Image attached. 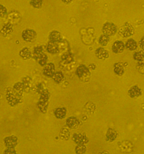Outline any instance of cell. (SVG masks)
Instances as JSON below:
<instances>
[{"instance_id":"6da1fadb","label":"cell","mask_w":144,"mask_h":154,"mask_svg":"<svg viewBox=\"0 0 144 154\" xmlns=\"http://www.w3.org/2000/svg\"><path fill=\"white\" fill-rule=\"evenodd\" d=\"M118 33L120 36H122L123 38H128L130 36H133L135 33V29L130 23H126L124 25H122L119 29L118 30Z\"/></svg>"},{"instance_id":"7a4b0ae2","label":"cell","mask_w":144,"mask_h":154,"mask_svg":"<svg viewBox=\"0 0 144 154\" xmlns=\"http://www.w3.org/2000/svg\"><path fill=\"white\" fill-rule=\"evenodd\" d=\"M102 33L106 36H111L115 35L118 32L117 30V26L112 23H106L102 26Z\"/></svg>"},{"instance_id":"3957f363","label":"cell","mask_w":144,"mask_h":154,"mask_svg":"<svg viewBox=\"0 0 144 154\" xmlns=\"http://www.w3.org/2000/svg\"><path fill=\"white\" fill-rule=\"evenodd\" d=\"M21 97L18 96L17 94L13 91H9L6 94V99L9 105H11L12 107H14L20 103V99Z\"/></svg>"},{"instance_id":"277c9868","label":"cell","mask_w":144,"mask_h":154,"mask_svg":"<svg viewBox=\"0 0 144 154\" xmlns=\"http://www.w3.org/2000/svg\"><path fill=\"white\" fill-rule=\"evenodd\" d=\"M22 37L25 41L26 42H30L33 41V40L36 39L37 37V33L36 31L33 29H25L22 33Z\"/></svg>"},{"instance_id":"5b68a950","label":"cell","mask_w":144,"mask_h":154,"mask_svg":"<svg viewBox=\"0 0 144 154\" xmlns=\"http://www.w3.org/2000/svg\"><path fill=\"white\" fill-rule=\"evenodd\" d=\"M76 74L79 78L82 79V78H85L87 77L90 76V71L88 67L85 65H80L77 68Z\"/></svg>"},{"instance_id":"8992f818","label":"cell","mask_w":144,"mask_h":154,"mask_svg":"<svg viewBox=\"0 0 144 154\" xmlns=\"http://www.w3.org/2000/svg\"><path fill=\"white\" fill-rule=\"evenodd\" d=\"M72 140L77 144H87L88 143V138L83 133H75L72 136Z\"/></svg>"},{"instance_id":"52a82bcc","label":"cell","mask_w":144,"mask_h":154,"mask_svg":"<svg viewBox=\"0 0 144 154\" xmlns=\"http://www.w3.org/2000/svg\"><path fill=\"white\" fill-rule=\"evenodd\" d=\"M128 93H129V95H130V98H138V97L141 96L142 94V91L140 88L135 85V86H132V87L129 89Z\"/></svg>"},{"instance_id":"ba28073f","label":"cell","mask_w":144,"mask_h":154,"mask_svg":"<svg viewBox=\"0 0 144 154\" xmlns=\"http://www.w3.org/2000/svg\"><path fill=\"white\" fill-rule=\"evenodd\" d=\"M55 73V66L54 63H50L47 65L44 66V68L43 70V74L47 78H52Z\"/></svg>"},{"instance_id":"9c48e42d","label":"cell","mask_w":144,"mask_h":154,"mask_svg":"<svg viewBox=\"0 0 144 154\" xmlns=\"http://www.w3.org/2000/svg\"><path fill=\"white\" fill-rule=\"evenodd\" d=\"M124 49L125 44L120 40H117V41L114 42L112 47V50L113 53H115V54H121L124 51Z\"/></svg>"},{"instance_id":"30bf717a","label":"cell","mask_w":144,"mask_h":154,"mask_svg":"<svg viewBox=\"0 0 144 154\" xmlns=\"http://www.w3.org/2000/svg\"><path fill=\"white\" fill-rule=\"evenodd\" d=\"M66 125L69 129H77L80 125V121L76 117H69L66 120Z\"/></svg>"},{"instance_id":"8fae6325","label":"cell","mask_w":144,"mask_h":154,"mask_svg":"<svg viewBox=\"0 0 144 154\" xmlns=\"http://www.w3.org/2000/svg\"><path fill=\"white\" fill-rule=\"evenodd\" d=\"M5 145L9 149H14L17 145V138L14 136H8L4 140Z\"/></svg>"},{"instance_id":"7c38bea8","label":"cell","mask_w":144,"mask_h":154,"mask_svg":"<svg viewBox=\"0 0 144 154\" xmlns=\"http://www.w3.org/2000/svg\"><path fill=\"white\" fill-rule=\"evenodd\" d=\"M95 54H96L97 57L100 59V60H105L107 59L109 57V53L107 50H106L103 47H99L95 51Z\"/></svg>"},{"instance_id":"4fadbf2b","label":"cell","mask_w":144,"mask_h":154,"mask_svg":"<svg viewBox=\"0 0 144 154\" xmlns=\"http://www.w3.org/2000/svg\"><path fill=\"white\" fill-rule=\"evenodd\" d=\"M117 136H118V132L115 130V129L109 128L108 129L107 132H106V140L110 143L115 141L116 140Z\"/></svg>"},{"instance_id":"5bb4252c","label":"cell","mask_w":144,"mask_h":154,"mask_svg":"<svg viewBox=\"0 0 144 154\" xmlns=\"http://www.w3.org/2000/svg\"><path fill=\"white\" fill-rule=\"evenodd\" d=\"M47 51L50 54H57L59 51V47L57 43H54V42L50 41L47 45Z\"/></svg>"},{"instance_id":"9a60e30c","label":"cell","mask_w":144,"mask_h":154,"mask_svg":"<svg viewBox=\"0 0 144 154\" xmlns=\"http://www.w3.org/2000/svg\"><path fill=\"white\" fill-rule=\"evenodd\" d=\"M61 40H62V36H61V34L59 33L58 31L54 30L50 34V41L58 44L61 41Z\"/></svg>"},{"instance_id":"2e32d148","label":"cell","mask_w":144,"mask_h":154,"mask_svg":"<svg viewBox=\"0 0 144 154\" xmlns=\"http://www.w3.org/2000/svg\"><path fill=\"white\" fill-rule=\"evenodd\" d=\"M125 47H126L129 51H134L137 49L138 47V44L137 42L133 39H129L125 44Z\"/></svg>"},{"instance_id":"e0dca14e","label":"cell","mask_w":144,"mask_h":154,"mask_svg":"<svg viewBox=\"0 0 144 154\" xmlns=\"http://www.w3.org/2000/svg\"><path fill=\"white\" fill-rule=\"evenodd\" d=\"M13 31V25L11 23H6L2 26V29H1V33H2V36H6L8 35L11 34Z\"/></svg>"},{"instance_id":"ac0fdd59","label":"cell","mask_w":144,"mask_h":154,"mask_svg":"<svg viewBox=\"0 0 144 154\" xmlns=\"http://www.w3.org/2000/svg\"><path fill=\"white\" fill-rule=\"evenodd\" d=\"M114 72L119 76H122L125 73V67L121 63H115L114 64Z\"/></svg>"},{"instance_id":"d6986e66","label":"cell","mask_w":144,"mask_h":154,"mask_svg":"<svg viewBox=\"0 0 144 154\" xmlns=\"http://www.w3.org/2000/svg\"><path fill=\"white\" fill-rule=\"evenodd\" d=\"M66 114H67V109L65 108H57L54 111V116L57 119H62L65 118Z\"/></svg>"},{"instance_id":"ffe728a7","label":"cell","mask_w":144,"mask_h":154,"mask_svg":"<svg viewBox=\"0 0 144 154\" xmlns=\"http://www.w3.org/2000/svg\"><path fill=\"white\" fill-rule=\"evenodd\" d=\"M13 90H14L15 93L20 97H21L23 91H25L23 85V83H20V82L15 84L14 86H13Z\"/></svg>"},{"instance_id":"44dd1931","label":"cell","mask_w":144,"mask_h":154,"mask_svg":"<svg viewBox=\"0 0 144 154\" xmlns=\"http://www.w3.org/2000/svg\"><path fill=\"white\" fill-rule=\"evenodd\" d=\"M36 60L38 61L39 64L40 66H46L47 65V60H48V57L47 56L46 54H44V52L42 54H40L37 57L35 58Z\"/></svg>"},{"instance_id":"7402d4cb","label":"cell","mask_w":144,"mask_h":154,"mask_svg":"<svg viewBox=\"0 0 144 154\" xmlns=\"http://www.w3.org/2000/svg\"><path fill=\"white\" fill-rule=\"evenodd\" d=\"M20 56L23 58V59H25V60H27L32 57L31 51H29V48L27 47H25V48H23L21 51H20Z\"/></svg>"},{"instance_id":"603a6c76","label":"cell","mask_w":144,"mask_h":154,"mask_svg":"<svg viewBox=\"0 0 144 154\" xmlns=\"http://www.w3.org/2000/svg\"><path fill=\"white\" fill-rule=\"evenodd\" d=\"M71 136V133H70V130L68 128H63L60 130V133H59V137L63 140H68Z\"/></svg>"},{"instance_id":"cb8c5ba5","label":"cell","mask_w":144,"mask_h":154,"mask_svg":"<svg viewBox=\"0 0 144 154\" xmlns=\"http://www.w3.org/2000/svg\"><path fill=\"white\" fill-rule=\"evenodd\" d=\"M53 78V80L54 81V82L57 84H60L64 81V74H63L61 71H57V72H55L54 74L52 77Z\"/></svg>"},{"instance_id":"d4e9b609","label":"cell","mask_w":144,"mask_h":154,"mask_svg":"<svg viewBox=\"0 0 144 154\" xmlns=\"http://www.w3.org/2000/svg\"><path fill=\"white\" fill-rule=\"evenodd\" d=\"M40 101H44V102H48L50 98V92L47 89H44L40 93Z\"/></svg>"},{"instance_id":"484cf974","label":"cell","mask_w":144,"mask_h":154,"mask_svg":"<svg viewBox=\"0 0 144 154\" xmlns=\"http://www.w3.org/2000/svg\"><path fill=\"white\" fill-rule=\"evenodd\" d=\"M38 109H40V112L43 113H46L48 109V102H44V101H40L37 104Z\"/></svg>"},{"instance_id":"4316f807","label":"cell","mask_w":144,"mask_h":154,"mask_svg":"<svg viewBox=\"0 0 144 154\" xmlns=\"http://www.w3.org/2000/svg\"><path fill=\"white\" fill-rule=\"evenodd\" d=\"M110 41V38L109 36H106V35H102L100 36V38H99V44L102 46V47H105V46L107 45Z\"/></svg>"},{"instance_id":"83f0119b","label":"cell","mask_w":144,"mask_h":154,"mask_svg":"<svg viewBox=\"0 0 144 154\" xmlns=\"http://www.w3.org/2000/svg\"><path fill=\"white\" fill-rule=\"evenodd\" d=\"M133 59L138 62H141L144 60V53L142 51H137L133 54Z\"/></svg>"},{"instance_id":"f1b7e54d","label":"cell","mask_w":144,"mask_h":154,"mask_svg":"<svg viewBox=\"0 0 144 154\" xmlns=\"http://www.w3.org/2000/svg\"><path fill=\"white\" fill-rule=\"evenodd\" d=\"M30 78H23V85L24 86V89H25V91H28V90L29 89V88H30Z\"/></svg>"},{"instance_id":"f546056e","label":"cell","mask_w":144,"mask_h":154,"mask_svg":"<svg viewBox=\"0 0 144 154\" xmlns=\"http://www.w3.org/2000/svg\"><path fill=\"white\" fill-rule=\"evenodd\" d=\"M44 0H30V5L36 9H40L43 5Z\"/></svg>"},{"instance_id":"4dcf8cb0","label":"cell","mask_w":144,"mask_h":154,"mask_svg":"<svg viewBox=\"0 0 144 154\" xmlns=\"http://www.w3.org/2000/svg\"><path fill=\"white\" fill-rule=\"evenodd\" d=\"M76 153H84L86 152L85 144H78L75 149Z\"/></svg>"},{"instance_id":"1f68e13d","label":"cell","mask_w":144,"mask_h":154,"mask_svg":"<svg viewBox=\"0 0 144 154\" xmlns=\"http://www.w3.org/2000/svg\"><path fill=\"white\" fill-rule=\"evenodd\" d=\"M44 50H43V47H35L34 50H33V55H34V57H37L40 54H42L44 52Z\"/></svg>"},{"instance_id":"d6a6232c","label":"cell","mask_w":144,"mask_h":154,"mask_svg":"<svg viewBox=\"0 0 144 154\" xmlns=\"http://www.w3.org/2000/svg\"><path fill=\"white\" fill-rule=\"evenodd\" d=\"M137 69H138V71L140 74H144V61L139 62V63L137 64Z\"/></svg>"},{"instance_id":"836d02e7","label":"cell","mask_w":144,"mask_h":154,"mask_svg":"<svg viewBox=\"0 0 144 154\" xmlns=\"http://www.w3.org/2000/svg\"><path fill=\"white\" fill-rule=\"evenodd\" d=\"M7 13V9L3 6L0 5V17H4Z\"/></svg>"},{"instance_id":"e575fe53","label":"cell","mask_w":144,"mask_h":154,"mask_svg":"<svg viewBox=\"0 0 144 154\" xmlns=\"http://www.w3.org/2000/svg\"><path fill=\"white\" fill-rule=\"evenodd\" d=\"M44 89V86H43L42 84H39L38 85L36 86V91H37V93H39V94H40Z\"/></svg>"},{"instance_id":"d590c367","label":"cell","mask_w":144,"mask_h":154,"mask_svg":"<svg viewBox=\"0 0 144 154\" xmlns=\"http://www.w3.org/2000/svg\"><path fill=\"white\" fill-rule=\"evenodd\" d=\"M139 46L141 50L144 51V36H142V38L139 40Z\"/></svg>"},{"instance_id":"8d00e7d4","label":"cell","mask_w":144,"mask_h":154,"mask_svg":"<svg viewBox=\"0 0 144 154\" xmlns=\"http://www.w3.org/2000/svg\"><path fill=\"white\" fill-rule=\"evenodd\" d=\"M5 153H17V152L13 150V149H9L8 148L6 151H4Z\"/></svg>"},{"instance_id":"74e56055","label":"cell","mask_w":144,"mask_h":154,"mask_svg":"<svg viewBox=\"0 0 144 154\" xmlns=\"http://www.w3.org/2000/svg\"><path fill=\"white\" fill-rule=\"evenodd\" d=\"M63 2H64V3H66V4H69V3H71V2H72V1H73V0H62Z\"/></svg>"}]
</instances>
